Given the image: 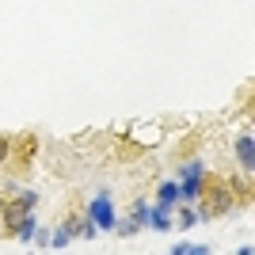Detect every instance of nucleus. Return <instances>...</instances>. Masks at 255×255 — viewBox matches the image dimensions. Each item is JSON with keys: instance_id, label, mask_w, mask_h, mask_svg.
Instances as JSON below:
<instances>
[{"instance_id": "nucleus-2", "label": "nucleus", "mask_w": 255, "mask_h": 255, "mask_svg": "<svg viewBox=\"0 0 255 255\" xmlns=\"http://www.w3.org/2000/svg\"><path fill=\"white\" fill-rule=\"evenodd\" d=\"M202 183H206L202 160H191V164L179 171V198H198V194H202Z\"/></svg>"}, {"instance_id": "nucleus-9", "label": "nucleus", "mask_w": 255, "mask_h": 255, "mask_svg": "<svg viewBox=\"0 0 255 255\" xmlns=\"http://www.w3.org/2000/svg\"><path fill=\"white\" fill-rule=\"evenodd\" d=\"M248 179H252V171H244V179H233V183H229V191H233V194H240L244 202L252 198V183H248Z\"/></svg>"}, {"instance_id": "nucleus-6", "label": "nucleus", "mask_w": 255, "mask_h": 255, "mask_svg": "<svg viewBox=\"0 0 255 255\" xmlns=\"http://www.w3.org/2000/svg\"><path fill=\"white\" fill-rule=\"evenodd\" d=\"M11 145H15V149H11V156L19 160V164H27V160L34 156V149H38V141H34V137H19V141H11Z\"/></svg>"}, {"instance_id": "nucleus-8", "label": "nucleus", "mask_w": 255, "mask_h": 255, "mask_svg": "<svg viewBox=\"0 0 255 255\" xmlns=\"http://www.w3.org/2000/svg\"><path fill=\"white\" fill-rule=\"evenodd\" d=\"M175 198H179V183L164 179V183H160V206H164V210H171V206H175Z\"/></svg>"}, {"instance_id": "nucleus-10", "label": "nucleus", "mask_w": 255, "mask_h": 255, "mask_svg": "<svg viewBox=\"0 0 255 255\" xmlns=\"http://www.w3.org/2000/svg\"><path fill=\"white\" fill-rule=\"evenodd\" d=\"M206 244H171V255H206Z\"/></svg>"}, {"instance_id": "nucleus-12", "label": "nucleus", "mask_w": 255, "mask_h": 255, "mask_svg": "<svg viewBox=\"0 0 255 255\" xmlns=\"http://www.w3.org/2000/svg\"><path fill=\"white\" fill-rule=\"evenodd\" d=\"M69 240H73V233H69V225H65V229H57V233H53L50 244H53V248H69Z\"/></svg>"}, {"instance_id": "nucleus-1", "label": "nucleus", "mask_w": 255, "mask_h": 255, "mask_svg": "<svg viewBox=\"0 0 255 255\" xmlns=\"http://www.w3.org/2000/svg\"><path fill=\"white\" fill-rule=\"evenodd\" d=\"M202 194H206V202H202V210H198V221H210V217H221V213L233 210V191H229V183L217 179V175H206Z\"/></svg>"}, {"instance_id": "nucleus-14", "label": "nucleus", "mask_w": 255, "mask_h": 255, "mask_svg": "<svg viewBox=\"0 0 255 255\" xmlns=\"http://www.w3.org/2000/svg\"><path fill=\"white\" fill-rule=\"evenodd\" d=\"M194 221H198V213H191V210H183V213H179V229H191Z\"/></svg>"}, {"instance_id": "nucleus-4", "label": "nucleus", "mask_w": 255, "mask_h": 255, "mask_svg": "<svg viewBox=\"0 0 255 255\" xmlns=\"http://www.w3.org/2000/svg\"><path fill=\"white\" fill-rule=\"evenodd\" d=\"M27 217H31V206L23 202V198L8 202V206H4V233H8V236H15V233H19V225L27 221Z\"/></svg>"}, {"instance_id": "nucleus-13", "label": "nucleus", "mask_w": 255, "mask_h": 255, "mask_svg": "<svg viewBox=\"0 0 255 255\" xmlns=\"http://www.w3.org/2000/svg\"><path fill=\"white\" fill-rule=\"evenodd\" d=\"M31 236H34V217H27V221L19 225V233H15V240H23V244H27Z\"/></svg>"}, {"instance_id": "nucleus-3", "label": "nucleus", "mask_w": 255, "mask_h": 255, "mask_svg": "<svg viewBox=\"0 0 255 255\" xmlns=\"http://www.w3.org/2000/svg\"><path fill=\"white\" fill-rule=\"evenodd\" d=\"M88 217L96 221V229H103V233H111L115 229V210H111V194H99V198H92V206H88Z\"/></svg>"}, {"instance_id": "nucleus-15", "label": "nucleus", "mask_w": 255, "mask_h": 255, "mask_svg": "<svg viewBox=\"0 0 255 255\" xmlns=\"http://www.w3.org/2000/svg\"><path fill=\"white\" fill-rule=\"evenodd\" d=\"M8 156H11V137L0 133V160H8Z\"/></svg>"}, {"instance_id": "nucleus-11", "label": "nucleus", "mask_w": 255, "mask_h": 255, "mask_svg": "<svg viewBox=\"0 0 255 255\" xmlns=\"http://www.w3.org/2000/svg\"><path fill=\"white\" fill-rule=\"evenodd\" d=\"M137 229H141V225L133 221V217H129V221H115V233H118V236H133Z\"/></svg>"}, {"instance_id": "nucleus-7", "label": "nucleus", "mask_w": 255, "mask_h": 255, "mask_svg": "<svg viewBox=\"0 0 255 255\" xmlns=\"http://www.w3.org/2000/svg\"><path fill=\"white\" fill-rule=\"evenodd\" d=\"M236 156H240V164H244V171L255 168V152H252V133H244V137L236 141Z\"/></svg>"}, {"instance_id": "nucleus-5", "label": "nucleus", "mask_w": 255, "mask_h": 255, "mask_svg": "<svg viewBox=\"0 0 255 255\" xmlns=\"http://www.w3.org/2000/svg\"><path fill=\"white\" fill-rule=\"evenodd\" d=\"M145 225H149V229H156V233H168V229H171V213L164 210V206H149Z\"/></svg>"}]
</instances>
